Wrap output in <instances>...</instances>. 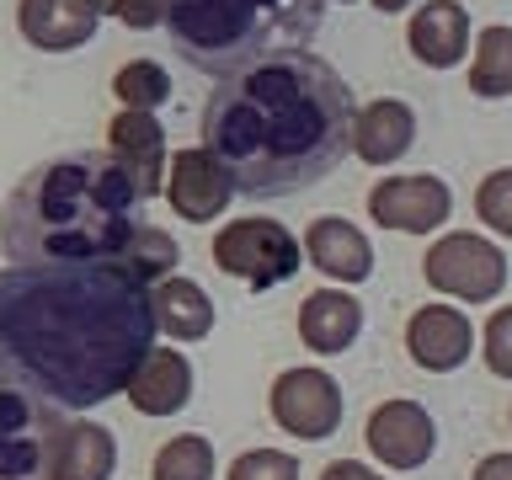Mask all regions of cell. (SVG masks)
I'll return each mask as SVG.
<instances>
[{
  "mask_svg": "<svg viewBox=\"0 0 512 480\" xmlns=\"http://www.w3.org/2000/svg\"><path fill=\"white\" fill-rule=\"evenodd\" d=\"M155 336L150 283L123 262L0 272V363L59 411L112 400Z\"/></svg>",
  "mask_w": 512,
  "mask_h": 480,
  "instance_id": "obj_1",
  "label": "cell"
},
{
  "mask_svg": "<svg viewBox=\"0 0 512 480\" xmlns=\"http://www.w3.org/2000/svg\"><path fill=\"white\" fill-rule=\"evenodd\" d=\"M352 112L358 102L342 70L288 48L219 75L198 128L235 192H299L342 166Z\"/></svg>",
  "mask_w": 512,
  "mask_h": 480,
  "instance_id": "obj_2",
  "label": "cell"
},
{
  "mask_svg": "<svg viewBox=\"0 0 512 480\" xmlns=\"http://www.w3.org/2000/svg\"><path fill=\"white\" fill-rule=\"evenodd\" d=\"M144 192L107 150H75L32 166L0 208V246L16 267L112 262L139 235Z\"/></svg>",
  "mask_w": 512,
  "mask_h": 480,
  "instance_id": "obj_3",
  "label": "cell"
},
{
  "mask_svg": "<svg viewBox=\"0 0 512 480\" xmlns=\"http://www.w3.org/2000/svg\"><path fill=\"white\" fill-rule=\"evenodd\" d=\"M326 0H166L171 48L192 70L230 75L251 59L304 48L320 32Z\"/></svg>",
  "mask_w": 512,
  "mask_h": 480,
  "instance_id": "obj_4",
  "label": "cell"
},
{
  "mask_svg": "<svg viewBox=\"0 0 512 480\" xmlns=\"http://www.w3.org/2000/svg\"><path fill=\"white\" fill-rule=\"evenodd\" d=\"M64 411L0 363V480H48Z\"/></svg>",
  "mask_w": 512,
  "mask_h": 480,
  "instance_id": "obj_5",
  "label": "cell"
},
{
  "mask_svg": "<svg viewBox=\"0 0 512 480\" xmlns=\"http://www.w3.org/2000/svg\"><path fill=\"white\" fill-rule=\"evenodd\" d=\"M304 262V246L294 240V230L267 214H246V219H230L224 230L214 235V267L240 278L256 294L288 283Z\"/></svg>",
  "mask_w": 512,
  "mask_h": 480,
  "instance_id": "obj_6",
  "label": "cell"
},
{
  "mask_svg": "<svg viewBox=\"0 0 512 480\" xmlns=\"http://www.w3.org/2000/svg\"><path fill=\"white\" fill-rule=\"evenodd\" d=\"M422 272L438 294L464 299V304H486V299L502 294V283H507V256L496 240L475 235V230H448L427 246Z\"/></svg>",
  "mask_w": 512,
  "mask_h": 480,
  "instance_id": "obj_7",
  "label": "cell"
},
{
  "mask_svg": "<svg viewBox=\"0 0 512 480\" xmlns=\"http://www.w3.org/2000/svg\"><path fill=\"white\" fill-rule=\"evenodd\" d=\"M267 411L288 438L320 443L342 427V384L326 368H283L267 390Z\"/></svg>",
  "mask_w": 512,
  "mask_h": 480,
  "instance_id": "obj_8",
  "label": "cell"
},
{
  "mask_svg": "<svg viewBox=\"0 0 512 480\" xmlns=\"http://www.w3.org/2000/svg\"><path fill=\"white\" fill-rule=\"evenodd\" d=\"M448 214H454V192L443 176H384L368 187V219L384 230L432 235L448 224Z\"/></svg>",
  "mask_w": 512,
  "mask_h": 480,
  "instance_id": "obj_9",
  "label": "cell"
},
{
  "mask_svg": "<svg viewBox=\"0 0 512 480\" xmlns=\"http://www.w3.org/2000/svg\"><path fill=\"white\" fill-rule=\"evenodd\" d=\"M363 443L384 470H422L438 448V422L416 400H379L363 427Z\"/></svg>",
  "mask_w": 512,
  "mask_h": 480,
  "instance_id": "obj_10",
  "label": "cell"
},
{
  "mask_svg": "<svg viewBox=\"0 0 512 480\" xmlns=\"http://www.w3.org/2000/svg\"><path fill=\"white\" fill-rule=\"evenodd\" d=\"M160 198H166L187 224H208L235 203V182L224 176V166L203 150V144H192V150L171 155V176L160 182Z\"/></svg>",
  "mask_w": 512,
  "mask_h": 480,
  "instance_id": "obj_11",
  "label": "cell"
},
{
  "mask_svg": "<svg viewBox=\"0 0 512 480\" xmlns=\"http://www.w3.org/2000/svg\"><path fill=\"white\" fill-rule=\"evenodd\" d=\"M16 27L43 54H75L102 27V0H16Z\"/></svg>",
  "mask_w": 512,
  "mask_h": 480,
  "instance_id": "obj_12",
  "label": "cell"
},
{
  "mask_svg": "<svg viewBox=\"0 0 512 480\" xmlns=\"http://www.w3.org/2000/svg\"><path fill=\"white\" fill-rule=\"evenodd\" d=\"M475 347V326L470 315L454 310V304H422L411 320H406V352L416 368L427 374H454V368L470 358Z\"/></svg>",
  "mask_w": 512,
  "mask_h": 480,
  "instance_id": "obj_13",
  "label": "cell"
},
{
  "mask_svg": "<svg viewBox=\"0 0 512 480\" xmlns=\"http://www.w3.org/2000/svg\"><path fill=\"white\" fill-rule=\"evenodd\" d=\"M107 155H118V166L134 176L144 198H155L160 182H166V128H160L155 112L123 107L107 123Z\"/></svg>",
  "mask_w": 512,
  "mask_h": 480,
  "instance_id": "obj_14",
  "label": "cell"
},
{
  "mask_svg": "<svg viewBox=\"0 0 512 480\" xmlns=\"http://www.w3.org/2000/svg\"><path fill=\"white\" fill-rule=\"evenodd\" d=\"M416 144V112L400 96H374L352 112V139L347 155H358L363 166H395Z\"/></svg>",
  "mask_w": 512,
  "mask_h": 480,
  "instance_id": "obj_15",
  "label": "cell"
},
{
  "mask_svg": "<svg viewBox=\"0 0 512 480\" xmlns=\"http://www.w3.org/2000/svg\"><path fill=\"white\" fill-rule=\"evenodd\" d=\"M406 48L427 70H454L470 54V11L459 0H422L406 22Z\"/></svg>",
  "mask_w": 512,
  "mask_h": 480,
  "instance_id": "obj_16",
  "label": "cell"
},
{
  "mask_svg": "<svg viewBox=\"0 0 512 480\" xmlns=\"http://www.w3.org/2000/svg\"><path fill=\"white\" fill-rule=\"evenodd\" d=\"M304 262L331 283H363L368 272H374V246H368V235L352 219L320 214V219H310V230H304Z\"/></svg>",
  "mask_w": 512,
  "mask_h": 480,
  "instance_id": "obj_17",
  "label": "cell"
},
{
  "mask_svg": "<svg viewBox=\"0 0 512 480\" xmlns=\"http://www.w3.org/2000/svg\"><path fill=\"white\" fill-rule=\"evenodd\" d=\"M363 331V304L347 288H315L310 299L299 304V342L320 352V358H336L358 342Z\"/></svg>",
  "mask_w": 512,
  "mask_h": 480,
  "instance_id": "obj_18",
  "label": "cell"
},
{
  "mask_svg": "<svg viewBox=\"0 0 512 480\" xmlns=\"http://www.w3.org/2000/svg\"><path fill=\"white\" fill-rule=\"evenodd\" d=\"M123 390H128L139 416H171L192 400V363L176 347H150L144 363L128 374Z\"/></svg>",
  "mask_w": 512,
  "mask_h": 480,
  "instance_id": "obj_19",
  "label": "cell"
},
{
  "mask_svg": "<svg viewBox=\"0 0 512 480\" xmlns=\"http://www.w3.org/2000/svg\"><path fill=\"white\" fill-rule=\"evenodd\" d=\"M118 470V438L102 422H64L54 459H48V480H112Z\"/></svg>",
  "mask_w": 512,
  "mask_h": 480,
  "instance_id": "obj_20",
  "label": "cell"
},
{
  "mask_svg": "<svg viewBox=\"0 0 512 480\" xmlns=\"http://www.w3.org/2000/svg\"><path fill=\"white\" fill-rule=\"evenodd\" d=\"M150 304H155V331H166L171 342H203L214 331V299L203 294V283L166 272L160 283H150Z\"/></svg>",
  "mask_w": 512,
  "mask_h": 480,
  "instance_id": "obj_21",
  "label": "cell"
},
{
  "mask_svg": "<svg viewBox=\"0 0 512 480\" xmlns=\"http://www.w3.org/2000/svg\"><path fill=\"white\" fill-rule=\"evenodd\" d=\"M470 91L486 102L512 96V27H480L470 59Z\"/></svg>",
  "mask_w": 512,
  "mask_h": 480,
  "instance_id": "obj_22",
  "label": "cell"
},
{
  "mask_svg": "<svg viewBox=\"0 0 512 480\" xmlns=\"http://www.w3.org/2000/svg\"><path fill=\"white\" fill-rule=\"evenodd\" d=\"M150 480H214V443L198 438V432H182V438L160 443Z\"/></svg>",
  "mask_w": 512,
  "mask_h": 480,
  "instance_id": "obj_23",
  "label": "cell"
},
{
  "mask_svg": "<svg viewBox=\"0 0 512 480\" xmlns=\"http://www.w3.org/2000/svg\"><path fill=\"white\" fill-rule=\"evenodd\" d=\"M112 262H123L139 283H160L166 272H176V262H182V246H176L166 230H150V224H139V235L128 240V246L112 256Z\"/></svg>",
  "mask_w": 512,
  "mask_h": 480,
  "instance_id": "obj_24",
  "label": "cell"
},
{
  "mask_svg": "<svg viewBox=\"0 0 512 480\" xmlns=\"http://www.w3.org/2000/svg\"><path fill=\"white\" fill-rule=\"evenodd\" d=\"M112 96H118L123 107L155 112L171 96V75L160 70L155 59H128V64H118V75H112Z\"/></svg>",
  "mask_w": 512,
  "mask_h": 480,
  "instance_id": "obj_25",
  "label": "cell"
},
{
  "mask_svg": "<svg viewBox=\"0 0 512 480\" xmlns=\"http://www.w3.org/2000/svg\"><path fill=\"white\" fill-rule=\"evenodd\" d=\"M475 214H480V224H486V230H496V235L512 240V166L491 171L486 182L475 187Z\"/></svg>",
  "mask_w": 512,
  "mask_h": 480,
  "instance_id": "obj_26",
  "label": "cell"
},
{
  "mask_svg": "<svg viewBox=\"0 0 512 480\" xmlns=\"http://www.w3.org/2000/svg\"><path fill=\"white\" fill-rule=\"evenodd\" d=\"M224 480H299V459L283 448H246L230 459Z\"/></svg>",
  "mask_w": 512,
  "mask_h": 480,
  "instance_id": "obj_27",
  "label": "cell"
},
{
  "mask_svg": "<svg viewBox=\"0 0 512 480\" xmlns=\"http://www.w3.org/2000/svg\"><path fill=\"white\" fill-rule=\"evenodd\" d=\"M480 352H486V368H491L496 379H512V304H502V310L486 320Z\"/></svg>",
  "mask_w": 512,
  "mask_h": 480,
  "instance_id": "obj_28",
  "label": "cell"
},
{
  "mask_svg": "<svg viewBox=\"0 0 512 480\" xmlns=\"http://www.w3.org/2000/svg\"><path fill=\"white\" fill-rule=\"evenodd\" d=\"M102 11H112L123 27H134V32H150L166 22V0H107Z\"/></svg>",
  "mask_w": 512,
  "mask_h": 480,
  "instance_id": "obj_29",
  "label": "cell"
},
{
  "mask_svg": "<svg viewBox=\"0 0 512 480\" xmlns=\"http://www.w3.org/2000/svg\"><path fill=\"white\" fill-rule=\"evenodd\" d=\"M320 480H384V475L368 470V464H358V459H336V464L320 470Z\"/></svg>",
  "mask_w": 512,
  "mask_h": 480,
  "instance_id": "obj_30",
  "label": "cell"
},
{
  "mask_svg": "<svg viewBox=\"0 0 512 480\" xmlns=\"http://www.w3.org/2000/svg\"><path fill=\"white\" fill-rule=\"evenodd\" d=\"M470 480H512V454H486Z\"/></svg>",
  "mask_w": 512,
  "mask_h": 480,
  "instance_id": "obj_31",
  "label": "cell"
},
{
  "mask_svg": "<svg viewBox=\"0 0 512 480\" xmlns=\"http://www.w3.org/2000/svg\"><path fill=\"white\" fill-rule=\"evenodd\" d=\"M416 0H374V11H384V16H395V11H411Z\"/></svg>",
  "mask_w": 512,
  "mask_h": 480,
  "instance_id": "obj_32",
  "label": "cell"
},
{
  "mask_svg": "<svg viewBox=\"0 0 512 480\" xmlns=\"http://www.w3.org/2000/svg\"><path fill=\"white\" fill-rule=\"evenodd\" d=\"M342 6H352V0H342Z\"/></svg>",
  "mask_w": 512,
  "mask_h": 480,
  "instance_id": "obj_33",
  "label": "cell"
},
{
  "mask_svg": "<svg viewBox=\"0 0 512 480\" xmlns=\"http://www.w3.org/2000/svg\"><path fill=\"white\" fill-rule=\"evenodd\" d=\"M507 422H512V411H507Z\"/></svg>",
  "mask_w": 512,
  "mask_h": 480,
  "instance_id": "obj_34",
  "label": "cell"
}]
</instances>
